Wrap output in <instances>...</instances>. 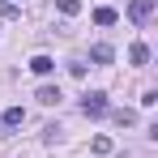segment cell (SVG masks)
Wrapping results in <instances>:
<instances>
[{
    "label": "cell",
    "instance_id": "cell-1",
    "mask_svg": "<svg viewBox=\"0 0 158 158\" xmlns=\"http://www.w3.org/2000/svg\"><path fill=\"white\" fill-rule=\"evenodd\" d=\"M81 115H107V94L103 90H90L81 98Z\"/></svg>",
    "mask_w": 158,
    "mask_h": 158
},
{
    "label": "cell",
    "instance_id": "cell-2",
    "mask_svg": "<svg viewBox=\"0 0 158 158\" xmlns=\"http://www.w3.org/2000/svg\"><path fill=\"white\" fill-rule=\"evenodd\" d=\"M128 17L137 22V26L150 22V17H154V0H132V4H128Z\"/></svg>",
    "mask_w": 158,
    "mask_h": 158
},
{
    "label": "cell",
    "instance_id": "cell-3",
    "mask_svg": "<svg viewBox=\"0 0 158 158\" xmlns=\"http://www.w3.org/2000/svg\"><path fill=\"white\" fill-rule=\"evenodd\" d=\"M0 124H4V128H22V124H26V111H22V107H9V111L0 115Z\"/></svg>",
    "mask_w": 158,
    "mask_h": 158
},
{
    "label": "cell",
    "instance_id": "cell-4",
    "mask_svg": "<svg viewBox=\"0 0 158 158\" xmlns=\"http://www.w3.org/2000/svg\"><path fill=\"white\" fill-rule=\"evenodd\" d=\"M90 60H94V64H111V60H115V52H111L107 43H94V47H90Z\"/></svg>",
    "mask_w": 158,
    "mask_h": 158
},
{
    "label": "cell",
    "instance_id": "cell-5",
    "mask_svg": "<svg viewBox=\"0 0 158 158\" xmlns=\"http://www.w3.org/2000/svg\"><path fill=\"white\" fill-rule=\"evenodd\" d=\"M30 69H34L39 77H47V73L56 69V60H52V56H34V60H30Z\"/></svg>",
    "mask_w": 158,
    "mask_h": 158
},
{
    "label": "cell",
    "instance_id": "cell-6",
    "mask_svg": "<svg viewBox=\"0 0 158 158\" xmlns=\"http://www.w3.org/2000/svg\"><path fill=\"white\" fill-rule=\"evenodd\" d=\"M94 22H98V26H115V22H120V13H115V9H94Z\"/></svg>",
    "mask_w": 158,
    "mask_h": 158
},
{
    "label": "cell",
    "instance_id": "cell-7",
    "mask_svg": "<svg viewBox=\"0 0 158 158\" xmlns=\"http://www.w3.org/2000/svg\"><path fill=\"white\" fill-rule=\"evenodd\" d=\"M34 98H39L43 107H56V103H60V90H56V85H43V90H39Z\"/></svg>",
    "mask_w": 158,
    "mask_h": 158
},
{
    "label": "cell",
    "instance_id": "cell-8",
    "mask_svg": "<svg viewBox=\"0 0 158 158\" xmlns=\"http://www.w3.org/2000/svg\"><path fill=\"white\" fill-rule=\"evenodd\" d=\"M128 60H132V64H145V60H150V47H145V43H132V47H128Z\"/></svg>",
    "mask_w": 158,
    "mask_h": 158
},
{
    "label": "cell",
    "instance_id": "cell-9",
    "mask_svg": "<svg viewBox=\"0 0 158 158\" xmlns=\"http://www.w3.org/2000/svg\"><path fill=\"white\" fill-rule=\"evenodd\" d=\"M56 9H60L64 17H77V13H81V0H56Z\"/></svg>",
    "mask_w": 158,
    "mask_h": 158
},
{
    "label": "cell",
    "instance_id": "cell-10",
    "mask_svg": "<svg viewBox=\"0 0 158 158\" xmlns=\"http://www.w3.org/2000/svg\"><path fill=\"white\" fill-rule=\"evenodd\" d=\"M90 150H94L98 158H107V154H111V137H94V145H90Z\"/></svg>",
    "mask_w": 158,
    "mask_h": 158
},
{
    "label": "cell",
    "instance_id": "cell-11",
    "mask_svg": "<svg viewBox=\"0 0 158 158\" xmlns=\"http://www.w3.org/2000/svg\"><path fill=\"white\" fill-rule=\"evenodd\" d=\"M115 124H124V128H128V124H137V115H132V111H115Z\"/></svg>",
    "mask_w": 158,
    "mask_h": 158
}]
</instances>
